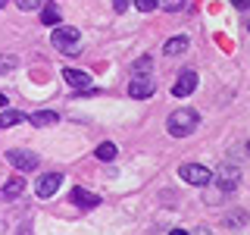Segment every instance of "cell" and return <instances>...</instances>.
<instances>
[{
  "label": "cell",
  "mask_w": 250,
  "mask_h": 235,
  "mask_svg": "<svg viewBox=\"0 0 250 235\" xmlns=\"http://www.w3.org/2000/svg\"><path fill=\"white\" fill-rule=\"evenodd\" d=\"M197 122H200L197 110H191V107H178V110H172V113H169L166 129H169V135H172V138H188V135H194V132H197Z\"/></svg>",
  "instance_id": "1"
},
{
  "label": "cell",
  "mask_w": 250,
  "mask_h": 235,
  "mask_svg": "<svg viewBox=\"0 0 250 235\" xmlns=\"http://www.w3.org/2000/svg\"><path fill=\"white\" fill-rule=\"evenodd\" d=\"M50 41L60 53H66V57H75V53L82 50V35H78V28H72V25H53Z\"/></svg>",
  "instance_id": "2"
},
{
  "label": "cell",
  "mask_w": 250,
  "mask_h": 235,
  "mask_svg": "<svg viewBox=\"0 0 250 235\" xmlns=\"http://www.w3.org/2000/svg\"><path fill=\"white\" fill-rule=\"evenodd\" d=\"M178 176H182L188 185H197V188L213 182V169H207L203 163H185V166L178 169Z\"/></svg>",
  "instance_id": "3"
},
{
  "label": "cell",
  "mask_w": 250,
  "mask_h": 235,
  "mask_svg": "<svg viewBox=\"0 0 250 235\" xmlns=\"http://www.w3.org/2000/svg\"><path fill=\"white\" fill-rule=\"evenodd\" d=\"M156 94V78L147 72V75H135L128 82V97H138V100H144V97H153Z\"/></svg>",
  "instance_id": "4"
},
{
  "label": "cell",
  "mask_w": 250,
  "mask_h": 235,
  "mask_svg": "<svg viewBox=\"0 0 250 235\" xmlns=\"http://www.w3.org/2000/svg\"><path fill=\"white\" fill-rule=\"evenodd\" d=\"M6 160H10L19 172H31V169H38V163H41V160H38V154L19 151V147H10V151H6Z\"/></svg>",
  "instance_id": "5"
},
{
  "label": "cell",
  "mask_w": 250,
  "mask_h": 235,
  "mask_svg": "<svg viewBox=\"0 0 250 235\" xmlns=\"http://www.w3.org/2000/svg\"><path fill=\"white\" fill-rule=\"evenodd\" d=\"M60 185H62V172H44V176L35 182V194L47 201V198H53V194L60 191Z\"/></svg>",
  "instance_id": "6"
},
{
  "label": "cell",
  "mask_w": 250,
  "mask_h": 235,
  "mask_svg": "<svg viewBox=\"0 0 250 235\" xmlns=\"http://www.w3.org/2000/svg\"><path fill=\"white\" fill-rule=\"evenodd\" d=\"M62 78H66L75 91H82V94H97V91H94V85H91V75L82 72V69H72V66L62 69Z\"/></svg>",
  "instance_id": "7"
},
{
  "label": "cell",
  "mask_w": 250,
  "mask_h": 235,
  "mask_svg": "<svg viewBox=\"0 0 250 235\" xmlns=\"http://www.w3.org/2000/svg\"><path fill=\"white\" fill-rule=\"evenodd\" d=\"M197 82H200L197 72H194V69H185V72H178L175 85H172V94H175V97H188V94L197 88Z\"/></svg>",
  "instance_id": "8"
},
{
  "label": "cell",
  "mask_w": 250,
  "mask_h": 235,
  "mask_svg": "<svg viewBox=\"0 0 250 235\" xmlns=\"http://www.w3.org/2000/svg\"><path fill=\"white\" fill-rule=\"evenodd\" d=\"M213 179H216L219 191H234V188H238V182H241V172H238V166H229V163H225V166L219 169Z\"/></svg>",
  "instance_id": "9"
},
{
  "label": "cell",
  "mask_w": 250,
  "mask_h": 235,
  "mask_svg": "<svg viewBox=\"0 0 250 235\" xmlns=\"http://www.w3.org/2000/svg\"><path fill=\"white\" fill-rule=\"evenodd\" d=\"M69 198H72V204H75V207H97V204H100V198H97V194H94V191H88V188H72V194H69Z\"/></svg>",
  "instance_id": "10"
},
{
  "label": "cell",
  "mask_w": 250,
  "mask_h": 235,
  "mask_svg": "<svg viewBox=\"0 0 250 235\" xmlns=\"http://www.w3.org/2000/svg\"><path fill=\"white\" fill-rule=\"evenodd\" d=\"M22 191H25V179H22V176H13L10 182L3 185V191H0V198H3V201H13V198H19Z\"/></svg>",
  "instance_id": "11"
},
{
  "label": "cell",
  "mask_w": 250,
  "mask_h": 235,
  "mask_svg": "<svg viewBox=\"0 0 250 235\" xmlns=\"http://www.w3.org/2000/svg\"><path fill=\"white\" fill-rule=\"evenodd\" d=\"M19 122H28V116L19 113V110H0V129H13Z\"/></svg>",
  "instance_id": "12"
},
{
  "label": "cell",
  "mask_w": 250,
  "mask_h": 235,
  "mask_svg": "<svg viewBox=\"0 0 250 235\" xmlns=\"http://www.w3.org/2000/svg\"><path fill=\"white\" fill-rule=\"evenodd\" d=\"M60 19H62V13H60V6L57 3H41V22L44 25H60Z\"/></svg>",
  "instance_id": "13"
},
{
  "label": "cell",
  "mask_w": 250,
  "mask_h": 235,
  "mask_svg": "<svg viewBox=\"0 0 250 235\" xmlns=\"http://www.w3.org/2000/svg\"><path fill=\"white\" fill-rule=\"evenodd\" d=\"M28 122H31V125H38V129H44V125L60 122V116L53 113V110H38V113H31V116H28Z\"/></svg>",
  "instance_id": "14"
},
{
  "label": "cell",
  "mask_w": 250,
  "mask_h": 235,
  "mask_svg": "<svg viewBox=\"0 0 250 235\" xmlns=\"http://www.w3.org/2000/svg\"><path fill=\"white\" fill-rule=\"evenodd\" d=\"M188 44H191V41H188L185 35H178V38H169V41H166V47H163V53H166V57L185 53V50H188Z\"/></svg>",
  "instance_id": "15"
},
{
  "label": "cell",
  "mask_w": 250,
  "mask_h": 235,
  "mask_svg": "<svg viewBox=\"0 0 250 235\" xmlns=\"http://www.w3.org/2000/svg\"><path fill=\"white\" fill-rule=\"evenodd\" d=\"M116 154H119V147H116L113 141H104V144H97V151H94V157H97V160H104V163L116 160Z\"/></svg>",
  "instance_id": "16"
},
{
  "label": "cell",
  "mask_w": 250,
  "mask_h": 235,
  "mask_svg": "<svg viewBox=\"0 0 250 235\" xmlns=\"http://www.w3.org/2000/svg\"><path fill=\"white\" fill-rule=\"evenodd\" d=\"M244 223H247V210H231V213L225 216V226H231V229H241Z\"/></svg>",
  "instance_id": "17"
},
{
  "label": "cell",
  "mask_w": 250,
  "mask_h": 235,
  "mask_svg": "<svg viewBox=\"0 0 250 235\" xmlns=\"http://www.w3.org/2000/svg\"><path fill=\"white\" fill-rule=\"evenodd\" d=\"M150 66H153V57H141V60H135L131 72H135V75H147V72H150Z\"/></svg>",
  "instance_id": "18"
},
{
  "label": "cell",
  "mask_w": 250,
  "mask_h": 235,
  "mask_svg": "<svg viewBox=\"0 0 250 235\" xmlns=\"http://www.w3.org/2000/svg\"><path fill=\"white\" fill-rule=\"evenodd\" d=\"M131 3H135L141 13H153V10H160V0H131Z\"/></svg>",
  "instance_id": "19"
},
{
  "label": "cell",
  "mask_w": 250,
  "mask_h": 235,
  "mask_svg": "<svg viewBox=\"0 0 250 235\" xmlns=\"http://www.w3.org/2000/svg\"><path fill=\"white\" fill-rule=\"evenodd\" d=\"M185 6V0H160V10H166V13H178Z\"/></svg>",
  "instance_id": "20"
},
{
  "label": "cell",
  "mask_w": 250,
  "mask_h": 235,
  "mask_svg": "<svg viewBox=\"0 0 250 235\" xmlns=\"http://www.w3.org/2000/svg\"><path fill=\"white\" fill-rule=\"evenodd\" d=\"M16 63H19V60H16V57H0V75L13 72V69H16Z\"/></svg>",
  "instance_id": "21"
},
{
  "label": "cell",
  "mask_w": 250,
  "mask_h": 235,
  "mask_svg": "<svg viewBox=\"0 0 250 235\" xmlns=\"http://www.w3.org/2000/svg\"><path fill=\"white\" fill-rule=\"evenodd\" d=\"M41 3H44V0H16V6H19L22 13H28V10H38Z\"/></svg>",
  "instance_id": "22"
},
{
  "label": "cell",
  "mask_w": 250,
  "mask_h": 235,
  "mask_svg": "<svg viewBox=\"0 0 250 235\" xmlns=\"http://www.w3.org/2000/svg\"><path fill=\"white\" fill-rule=\"evenodd\" d=\"M128 3H131V0H113V10L116 13H125V10H128Z\"/></svg>",
  "instance_id": "23"
},
{
  "label": "cell",
  "mask_w": 250,
  "mask_h": 235,
  "mask_svg": "<svg viewBox=\"0 0 250 235\" xmlns=\"http://www.w3.org/2000/svg\"><path fill=\"white\" fill-rule=\"evenodd\" d=\"M231 6H238V10H250V0H231Z\"/></svg>",
  "instance_id": "24"
},
{
  "label": "cell",
  "mask_w": 250,
  "mask_h": 235,
  "mask_svg": "<svg viewBox=\"0 0 250 235\" xmlns=\"http://www.w3.org/2000/svg\"><path fill=\"white\" fill-rule=\"evenodd\" d=\"M6 104H10V97H6V94L0 91V110H6Z\"/></svg>",
  "instance_id": "25"
},
{
  "label": "cell",
  "mask_w": 250,
  "mask_h": 235,
  "mask_svg": "<svg viewBox=\"0 0 250 235\" xmlns=\"http://www.w3.org/2000/svg\"><path fill=\"white\" fill-rule=\"evenodd\" d=\"M169 235H188V232H185V229H172Z\"/></svg>",
  "instance_id": "26"
},
{
  "label": "cell",
  "mask_w": 250,
  "mask_h": 235,
  "mask_svg": "<svg viewBox=\"0 0 250 235\" xmlns=\"http://www.w3.org/2000/svg\"><path fill=\"white\" fill-rule=\"evenodd\" d=\"M244 28H247V35H250V13H247V19H244Z\"/></svg>",
  "instance_id": "27"
},
{
  "label": "cell",
  "mask_w": 250,
  "mask_h": 235,
  "mask_svg": "<svg viewBox=\"0 0 250 235\" xmlns=\"http://www.w3.org/2000/svg\"><path fill=\"white\" fill-rule=\"evenodd\" d=\"M197 235H213V232H209V229H200V232H197Z\"/></svg>",
  "instance_id": "28"
},
{
  "label": "cell",
  "mask_w": 250,
  "mask_h": 235,
  "mask_svg": "<svg viewBox=\"0 0 250 235\" xmlns=\"http://www.w3.org/2000/svg\"><path fill=\"white\" fill-rule=\"evenodd\" d=\"M244 154H247V157H250V141H247V144H244Z\"/></svg>",
  "instance_id": "29"
},
{
  "label": "cell",
  "mask_w": 250,
  "mask_h": 235,
  "mask_svg": "<svg viewBox=\"0 0 250 235\" xmlns=\"http://www.w3.org/2000/svg\"><path fill=\"white\" fill-rule=\"evenodd\" d=\"M6 3H10V0H0V10H3V6H6Z\"/></svg>",
  "instance_id": "30"
}]
</instances>
